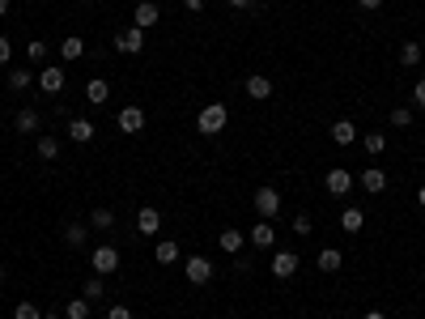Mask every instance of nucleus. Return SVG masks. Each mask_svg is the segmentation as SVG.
I'll return each mask as SVG.
<instances>
[{
  "label": "nucleus",
  "instance_id": "obj_34",
  "mask_svg": "<svg viewBox=\"0 0 425 319\" xmlns=\"http://www.w3.org/2000/svg\"><path fill=\"white\" fill-rule=\"evenodd\" d=\"M26 56H30V60H47V43H39V39H34V43L26 47Z\"/></svg>",
  "mask_w": 425,
  "mask_h": 319
},
{
  "label": "nucleus",
  "instance_id": "obj_11",
  "mask_svg": "<svg viewBox=\"0 0 425 319\" xmlns=\"http://www.w3.org/2000/svg\"><path fill=\"white\" fill-rule=\"evenodd\" d=\"M39 85H43V94H60V90H64V68H60V64H43Z\"/></svg>",
  "mask_w": 425,
  "mask_h": 319
},
{
  "label": "nucleus",
  "instance_id": "obj_28",
  "mask_svg": "<svg viewBox=\"0 0 425 319\" xmlns=\"http://www.w3.org/2000/svg\"><path fill=\"white\" fill-rule=\"evenodd\" d=\"M90 226H94V230H115V213H111V209H94V213H90Z\"/></svg>",
  "mask_w": 425,
  "mask_h": 319
},
{
  "label": "nucleus",
  "instance_id": "obj_45",
  "mask_svg": "<svg viewBox=\"0 0 425 319\" xmlns=\"http://www.w3.org/2000/svg\"><path fill=\"white\" fill-rule=\"evenodd\" d=\"M0 281H5V264H0Z\"/></svg>",
  "mask_w": 425,
  "mask_h": 319
},
{
  "label": "nucleus",
  "instance_id": "obj_44",
  "mask_svg": "<svg viewBox=\"0 0 425 319\" xmlns=\"http://www.w3.org/2000/svg\"><path fill=\"white\" fill-rule=\"evenodd\" d=\"M9 13V0H0V17H5Z\"/></svg>",
  "mask_w": 425,
  "mask_h": 319
},
{
  "label": "nucleus",
  "instance_id": "obj_23",
  "mask_svg": "<svg viewBox=\"0 0 425 319\" xmlns=\"http://www.w3.org/2000/svg\"><path fill=\"white\" fill-rule=\"evenodd\" d=\"M217 243H221V251H230V256H234V251H242V230H221V234H217Z\"/></svg>",
  "mask_w": 425,
  "mask_h": 319
},
{
  "label": "nucleus",
  "instance_id": "obj_21",
  "mask_svg": "<svg viewBox=\"0 0 425 319\" xmlns=\"http://www.w3.org/2000/svg\"><path fill=\"white\" fill-rule=\"evenodd\" d=\"M85 56V43L77 39V34H68L64 43H60V60H81Z\"/></svg>",
  "mask_w": 425,
  "mask_h": 319
},
{
  "label": "nucleus",
  "instance_id": "obj_4",
  "mask_svg": "<svg viewBox=\"0 0 425 319\" xmlns=\"http://www.w3.org/2000/svg\"><path fill=\"white\" fill-rule=\"evenodd\" d=\"M256 213L272 222V217L281 213V192H277V187H260V192H256Z\"/></svg>",
  "mask_w": 425,
  "mask_h": 319
},
{
  "label": "nucleus",
  "instance_id": "obj_30",
  "mask_svg": "<svg viewBox=\"0 0 425 319\" xmlns=\"http://www.w3.org/2000/svg\"><path fill=\"white\" fill-rule=\"evenodd\" d=\"M362 145H366V154H383L387 150V132H366Z\"/></svg>",
  "mask_w": 425,
  "mask_h": 319
},
{
  "label": "nucleus",
  "instance_id": "obj_43",
  "mask_svg": "<svg viewBox=\"0 0 425 319\" xmlns=\"http://www.w3.org/2000/svg\"><path fill=\"white\" fill-rule=\"evenodd\" d=\"M247 5H251V0H230V9H247Z\"/></svg>",
  "mask_w": 425,
  "mask_h": 319
},
{
  "label": "nucleus",
  "instance_id": "obj_37",
  "mask_svg": "<svg viewBox=\"0 0 425 319\" xmlns=\"http://www.w3.org/2000/svg\"><path fill=\"white\" fill-rule=\"evenodd\" d=\"M413 107L425 111V81H417V90H413Z\"/></svg>",
  "mask_w": 425,
  "mask_h": 319
},
{
  "label": "nucleus",
  "instance_id": "obj_35",
  "mask_svg": "<svg viewBox=\"0 0 425 319\" xmlns=\"http://www.w3.org/2000/svg\"><path fill=\"white\" fill-rule=\"evenodd\" d=\"M293 234H311V217H307V213L293 217Z\"/></svg>",
  "mask_w": 425,
  "mask_h": 319
},
{
  "label": "nucleus",
  "instance_id": "obj_46",
  "mask_svg": "<svg viewBox=\"0 0 425 319\" xmlns=\"http://www.w3.org/2000/svg\"><path fill=\"white\" fill-rule=\"evenodd\" d=\"M43 319H60V315H43Z\"/></svg>",
  "mask_w": 425,
  "mask_h": 319
},
{
  "label": "nucleus",
  "instance_id": "obj_39",
  "mask_svg": "<svg viewBox=\"0 0 425 319\" xmlns=\"http://www.w3.org/2000/svg\"><path fill=\"white\" fill-rule=\"evenodd\" d=\"M362 9H383V0H357Z\"/></svg>",
  "mask_w": 425,
  "mask_h": 319
},
{
  "label": "nucleus",
  "instance_id": "obj_19",
  "mask_svg": "<svg viewBox=\"0 0 425 319\" xmlns=\"http://www.w3.org/2000/svg\"><path fill=\"white\" fill-rule=\"evenodd\" d=\"M315 264H319V273H340V264H344V256H340L336 247H323Z\"/></svg>",
  "mask_w": 425,
  "mask_h": 319
},
{
  "label": "nucleus",
  "instance_id": "obj_17",
  "mask_svg": "<svg viewBox=\"0 0 425 319\" xmlns=\"http://www.w3.org/2000/svg\"><path fill=\"white\" fill-rule=\"evenodd\" d=\"M332 141L336 145H353L357 141V124H353V119H336V124H332Z\"/></svg>",
  "mask_w": 425,
  "mask_h": 319
},
{
  "label": "nucleus",
  "instance_id": "obj_33",
  "mask_svg": "<svg viewBox=\"0 0 425 319\" xmlns=\"http://www.w3.org/2000/svg\"><path fill=\"white\" fill-rule=\"evenodd\" d=\"M13 319H43V311H39V302H17Z\"/></svg>",
  "mask_w": 425,
  "mask_h": 319
},
{
  "label": "nucleus",
  "instance_id": "obj_18",
  "mask_svg": "<svg viewBox=\"0 0 425 319\" xmlns=\"http://www.w3.org/2000/svg\"><path fill=\"white\" fill-rule=\"evenodd\" d=\"M362 226H366V213H362L357 205H349V209L340 213V230H349V234H357Z\"/></svg>",
  "mask_w": 425,
  "mask_h": 319
},
{
  "label": "nucleus",
  "instance_id": "obj_7",
  "mask_svg": "<svg viewBox=\"0 0 425 319\" xmlns=\"http://www.w3.org/2000/svg\"><path fill=\"white\" fill-rule=\"evenodd\" d=\"M323 187H328V196H349V187H353V175H349L344 166H332L328 175H323Z\"/></svg>",
  "mask_w": 425,
  "mask_h": 319
},
{
  "label": "nucleus",
  "instance_id": "obj_36",
  "mask_svg": "<svg viewBox=\"0 0 425 319\" xmlns=\"http://www.w3.org/2000/svg\"><path fill=\"white\" fill-rule=\"evenodd\" d=\"M9 60H13V43L0 34V64H9Z\"/></svg>",
  "mask_w": 425,
  "mask_h": 319
},
{
  "label": "nucleus",
  "instance_id": "obj_12",
  "mask_svg": "<svg viewBox=\"0 0 425 319\" xmlns=\"http://www.w3.org/2000/svg\"><path fill=\"white\" fill-rule=\"evenodd\" d=\"M357 183H362L370 196H383V187H387V170H383V166H366Z\"/></svg>",
  "mask_w": 425,
  "mask_h": 319
},
{
  "label": "nucleus",
  "instance_id": "obj_2",
  "mask_svg": "<svg viewBox=\"0 0 425 319\" xmlns=\"http://www.w3.org/2000/svg\"><path fill=\"white\" fill-rule=\"evenodd\" d=\"M115 52H123V56H141V52H145V30H141V26H123V30L115 34Z\"/></svg>",
  "mask_w": 425,
  "mask_h": 319
},
{
  "label": "nucleus",
  "instance_id": "obj_25",
  "mask_svg": "<svg viewBox=\"0 0 425 319\" xmlns=\"http://www.w3.org/2000/svg\"><path fill=\"white\" fill-rule=\"evenodd\" d=\"M425 56H421V43H404V47H400V64H404V68H417Z\"/></svg>",
  "mask_w": 425,
  "mask_h": 319
},
{
  "label": "nucleus",
  "instance_id": "obj_22",
  "mask_svg": "<svg viewBox=\"0 0 425 319\" xmlns=\"http://www.w3.org/2000/svg\"><path fill=\"white\" fill-rule=\"evenodd\" d=\"M85 238H90V230H85V226H77V222H68V226H64V243H68V247H85Z\"/></svg>",
  "mask_w": 425,
  "mask_h": 319
},
{
  "label": "nucleus",
  "instance_id": "obj_8",
  "mask_svg": "<svg viewBox=\"0 0 425 319\" xmlns=\"http://www.w3.org/2000/svg\"><path fill=\"white\" fill-rule=\"evenodd\" d=\"M115 128H119L123 136H136V132L145 128V111H141V107H123L119 119H115Z\"/></svg>",
  "mask_w": 425,
  "mask_h": 319
},
{
  "label": "nucleus",
  "instance_id": "obj_1",
  "mask_svg": "<svg viewBox=\"0 0 425 319\" xmlns=\"http://www.w3.org/2000/svg\"><path fill=\"white\" fill-rule=\"evenodd\" d=\"M226 124H230L226 103H209L205 111L196 115V132H200V136H221V132H226Z\"/></svg>",
  "mask_w": 425,
  "mask_h": 319
},
{
  "label": "nucleus",
  "instance_id": "obj_40",
  "mask_svg": "<svg viewBox=\"0 0 425 319\" xmlns=\"http://www.w3.org/2000/svg\"><path fill=\"white\" fill-rule=\"evenodd\" d=\"M183 5H187L191 13H200V9H205V0H183Z\"/></svg>",
  "mask_w": 425,
  "mask_h": 319
},
{
  "label": "nucleus",
  "instance_id": "obj_3",
  "mask_svg": "<svg viewBox=\"0 0 425 319\" xmlns=\"http://www.w3.org/2000/svg\"><path fill=\"white\" fill-rule=\"evenodd\" d=\"M90 268L98 277H111V273H119V251L115 247H94V256H90Z\"/></svg>",
  "mask_w": 425,
  "mask_h": 319
},
{
  "label": "nucleus",
  "instance_id": "obj_38",
  "mask_svg": "<svg viewBox=\"0 0 425 319\" xmlns=\"http://www.w3.org/2000/svg\"><path fill=\"white\" fill-rule=\"evenodd\" d=\"M107 319H132V311H128V307H111Z\"/></svg>",
  "mask_w": 425,
  "mask_h": 319
},
{
  "label": "nucleus",
  "instance_id": "obj_47",
  "mask_svg": "<svg viewBox=\"0 0 425 319\" xmlns=\"http://www.w3.org/2000/svg\"><path fill=\"white\" fill-rule=\"evenodd\" d=\"M81 5H94V0H81Z\"/></svg>",
  "mask_w": 425,
  "mask_h": 319
},
{
  "label": "nucleus",
  "instance_id": "obj_42",
  "mask_svg": "<svg viewBox=\"0 0 425 319\" xmlns=\"http://www.w3.org/2000/svg\"><path fill=\"white\" fill-rule=\"evenodd\" d=\"M417 205H421V209H425V183H421V187H417Z\"/></svg>",
  "mask_w": 425,
  "mask_h": 319
},
{
  "label": "nucleus",
  "instance_id": "obj_6",
  "mask_svg": "<svg viewBox=\"0 0 425 319\" xmlns=\"http://www.w3.org/2000/svg\"><path fill=\"white\" fill-rule=\"evenodd\" d=\"M298 264H302V260H298V251H277V256H272V277H277V281H289L293 273H298Z\"/></svg>",
  "mask_w": 425,
  "mask_h": 319
},
{
  "label": "nucleus",
  "instance_id": "obj_41",
  "mask_svg": "<svg viewBox=\"0 0 425 319\" xmlns=\"http://www.w3.org/2000/svg\"><path fill=\"white\" fill-rule=\"evenodd\" d=\"M362 319H387V315H383V311H366Z\"/></svg>",
  "mask_w": 425,
  "mask_h": 319
},
{
  "label": "nucleus",
  "instance_id": "obj_29",
  "mask_svg": "<svg viewBox=\"0 0 425 319\" xmlns=\"http://www.w3.org/2000/svg\"><path fill=\"white\" fill-rule=\"evenodd\" d=\"M64 319H90V298H68Z\"/></svg>",
  "mask_w": 425,
  "mask_h": 319
},
{
  "label": "nucleus",
  "instance_id": "obj_16",
  "mask_svg": "<svg viewBox=\"0 0 425 319\" xmlns=\"http://www.w3.org/2000/svg\"><path fill=\"white\" fill-rule=\"evenodd\" d=\"M68 141L90 145L94 141V124H90V119H68Z\"/></svg>",
  "mask_w": 425,
  "mask_h": 319
},
{
  "label": "nucleus",
  "instance_id": "obj_32",
  "mask_svg": "<svg viewBox=\"0 0 425 319\" xmlns=\"http://www.w3.org/2000/svg\"><path fill=\"white\" fill-rule=\"evenodd\" d=\"M413 124V107H395L391 111V128H408Z\"/></svg>",
  "mask_w": 425,
  "mask_h": 319
},
{
  "label": "nucleus",
  "instance_id": "obj_26",
  "mask_svg": "<svg viewBox=\"0 0 425 319\" xmlns=\"http://www.w3.org/2000/svg\"><path fill=\"white\" fill-rule=\"evenodd\" d=\"M154 260H158V264H174V260H179V243L162 238V243H158V251H154Z\"/></svg>",
  "mask_w": 425,
  "mask_h": 319
},
{
  "label": "nucleus",
  "instance_id": "obj_20",
  "mask_svg": "<svg viewBox=\"0 0 425 319\" xmlns=\"http://www.w3.org/2000/svg\"><path fill=\"white\" fill-rule=\"evenodd\" d=\"M85 98H90V103H94V107H103V103H107V98H111V85H107L103 77H94V81L85 85Z\"/></svg>",
  "mask_w": 425,
  "mask_h": 319
},
{
  "label": "nucleus",
  "instance_id": "obj_24",
  "mask_svg": "<svg viewBox=\"0 0 425 319\" xmlns=\"http://www.w3.org/2000/svg\"><path fill=\"white\" fill-rule=\"evenodd\" d=\"M103 294H107V277H98V273L81 285V298H90V302H94V298H103Z\"/></svg>",
  "mask_w": 425,
  "mask_h": 319
},
{
  "label": "nucleus",
  "instance_id": "obj_14",
  "mask_svg": "<svg viewBox=\"0 0 425 319\" xmlns=\"http://www.w3.org/2000/svg\"><path fill=\"white\" fill-rule=\"evenodd\" d=\"M13 128H17L21 136H34V132H39V111H34V107H21L17 119H13Z\"/></svg>",
  "mask_w": 425,
  "mask_h": 319
},
{
  "label": "nucleus",
  "instance_id": "obj_10",
  "mask_svg": "<svg viewBox=\"0 0 425 319\" xmlns=\"http://www.w3.org/2000/svg\"><path fill=\"white\" fill-rule=\"evenodd\" d=\"M136 230H141V234H145V238H154V234H158V230H162V213H158V209H154V205H145V209H141V213H136Z\"/></svg>",
  "mask_w": 425,
  "mask_h": 319
},
{
  "label": "nucleus",
  "instance_id": "obj_27",
  "mask_svg": "<svg viewBox=\"0 0 425 319\" xmlns=\"http://www.w3.org/2000/svg\"><path fill=\"white\" fill-rule=\"evenodd\" d=\"M39 158L43 162H56L60 158V141L56 136H39Z\"/></svg>",
  "mask_w": 425,
  "mask_h": 319
},
{
  "label": "nucleus",
  "instance_id": "obj_15",
  "mask_svg": "<svg viewBox=\"0 0 425 319\" xmlns=\"http://www.w3.org/2000/svg\"><path fill=\"white\" fill-rule=\"evenodd\" d=\"M251 243H256V247H272V243H277V230H272L268 217H260V222L251 226Z\"/></svg>",
  "mask_w": 425,
  "mask_h": 319
},
{
  "label": "nucleus",
  "instance_id": "obj_9",
  "mask_svg": "<svg viewBox=\"0 0 425 319\" xmlns=\"http://www.w3.org/2000/svg\"><path fill=\"white\" fill-rule=\"evenodd\" d=\"M162 21V9L154 5V0H141V5L132 9V26H141V30H149V26H158Z\"/></svg>",
  "mask_w": 425,
  "mask_h": 319
},
{
  "label": "nucleus",
  "instance_id": "obj_13",
  "mask_svg": "<svg viewBox=\"0 0 425 319\" xmlns=\"http://www.w3.org/2000/svg\"><path fill=\"white\" fill-rule=\"evenodd\" d=\"M247 98H256V103L272 98V81L264 77V72H251V77H247Z\"/></svg>",
  "mask_w": 425,
  "mask_h": 319
},
{
  "label": "nucleus",
  "instance_id": "obj_5",
  "mask_svg": "<svg viewBox=\"0 0 425 319\" xmlns=\"http://www.w3.org/2000/svg\"><path fill=\"white\" fill-rule=\"evenodd\" d=\"M183 273H187V281H191V285H209V281H213V264H209L205 256H187Z\"/></svg>",
  "mask_w": 425,
  "mask_h": 319
},
{
  "label": "nucleus",
  "instance_id": "obj_31",
  "mask_svg": "<svg viewBox=\"0 0 425 319\" xmlns=\"http://www.w3.org/2000/svg\"><path fill=\"white\" fill-rule=\"evenodd\" d=\"M34 77H30V68H9V90H26Z\"/></svg>",
  "mask_w": 425,
  "mask_h": 319
}]
</instances>
